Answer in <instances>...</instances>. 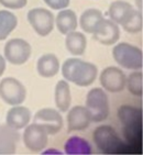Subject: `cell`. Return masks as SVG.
<instances>
[{
  "label": "cell",
  "instance_id": "6da1fadb",
  "mask_svg": "<svg viewBox=\"0 0 143 155\" xmlns=\"http://www.w3.org/2000/svg\"><path fill=\"white\" fill-rule=\"evenodd\" d=\"M61 72L66 81L78 87H88L95 83L98 76V67L94 63L73 56L63 63Z\"/></svg>",
  "mask_w": 143,
  "mask_h": 155
},
{
  "label": "cell",
  "instance_id": "7a4b0ae2",
  "mask_svg": "<svg viewBox=\"0 0 143 155\" xmlns=\"http://www.w3.org/2000/svg\"><path fill=\"white\" fill-rule=\"evenodd\" d=\"M112 57L118 65L129 71H141L143 67L142 50L128 42L116 43L112 48Z\"/></svg>",
  "mask_w": 143,
  "mask_h": 155
},
{
  "label": "cell",
  "instance_id": "3957f363",
  "mask_svg": "<svg viewBox=\"0 0 143 155\" xmlns=\"http://www.w3.org/2000/svg\"><path fill=\"white\" fill-rule=\"evenodd\" d=\"M91 117V122H102L107 119L110 112L109 98L102 88L95 87L87 93L86 106Z\"/></svg>",
  "mask_w": 143,
  "mask_h": 155
},
{
  "label": "cell",
  "instance_id": "277c9868",
  "mask_svg": "<svg viewBox=\"0 0 143 155\" xmlns=\"http://www.w3.org/2000/svg\"><path fill=\"white\" fill-rule=\"evenodd\" d=\"M32 55V46L27 40L15 38L7 41L3 46V57L12 65H23L30 60Z\"/></svg>",
  "mask_w": 143,
  "mask_h": 155
},
{
  "label": "cell",
  "instance_id": "5b68a950",
  "mask_svg": "<svg viewBox=\"0 0 143 155\" xmlns=\"http://www.w3.org/2000/svg\"><path fill=\"white\" fill-rule=\"evenodd\" d=\"M29 24L38 35L45 38L50 35L55 27V17L51 10L46 8H33L27 15Z\"/></svg>",
  "mask_w": 143,
  "mask_h": 155
},
{
  "label": "cell",
  "instance_id": "8992f818",
  "mask_svg": "<svg viewBox=\"0 0 143 155\" xmlns=\"http://www.w3.org/2000/svg\"><path fill=\"white\" fill-rule=\"evenodd\" d=\"M0 98L9 106L22 104L27 99V88L17 78L6 77L0 81Z\"/></svg>",
  "mask_w": 143,
  "mask_h": 155
},
{
  "label": "cell",
  "instance_id": "52a82bcc",
  "mask_svg": "<svg viewBox=\"0 0 143 155\" xmlns=\"http://www.w3.org/2000/svg\"><path fill=\"white\" fill-rule=\"evenodd\" d=\"M96 146L104 153H116L121 146L122 141L118 133L110 125H100L94 131L92 135Z\"/></svg>",
  "mask_w": 143,
  "mask_h": 155
},
{
  "label": "cell",
  "instance_id": "ba28073f",
  "mask_svg": "<svg viewBox=\"0 0 143 155\" xmlns=\"http://www.w3.org/2000/svg\"><path fill=\"white\" fill-rule=\"evenodd\" d=\"M127 76L123 71L117 66H108L99 75V83L105 91L118 94L125 88Z\"/></svg>",
  "mask_w": 143,
  "mask_h": 155
},
{
  "label": "cell",
  "instance_id": "9c48e42d",
  "mask_svg": "<svg viewBox=\"0 0 143 155\" xmlns=\"http://www.w3.org/2000/svg\"><path fill=\"white\" fill-rule=\"evenodd\" d=\"M22 140L29 151L42 152L46 147L48 142V133L42 125L38 123H29L24 128Z\"/></svg>",
  "mask_w": 143,
  "mask_h": 155
},
{
  "label": "cell",
  "instance_id": "30bf717a",
  "mask_svg": "<svg viewBox=\"0 0 143 155\" xmlns=\"http://www.w3.org/2000/svg\"><path fill=\"white\" fill-rule=\"evenodd\" d=\"M33 122L42 125L48 135H55L63 129L64 120L61 111L54 108H42L33 117Z\"/></svg>",
  "mask_w": 143,
  "mask_h": 155
},
{
  "label": "cell",
  "instance_id": "8fae6325",
  "mask_svg": "<svg viewBox=\"0 0 143 155\" xmlns=\"http://www.w3.org/2000/svg\"><path fill=\"white\" fill-rule=\"evenodd\" d=\"M92 38L102 45H115L120 39V28L110 19L102 18L96 25Z\"/></svg>",
  "mask_w": 143,
  "mask_h": 155
},
{
  "label": "cell",
  "instance_id": "7c38bea8",
  "mask_svg": "<svg viewBox=\"0 0 143 155\" xmlns=\"http://www.w3.org/2000/svg\"><path fill=\"white\" fill-rule=\"evenodd\" d=\"M67 132L83 131L91 123V117L88 109L84 106H74L67 110Z\"/></svg>",
  "mask_w": 143,
  "mask_h": 155
},
{
  "label": "cell",
  "instance_id": "4fadbf2b",
  "mask_svg": "<svg viewBox=\"0 0 143 155\" xmlns=\"http://www.w3.org/2000/svg\"><path fill=\"white\" fill-rule=\"evenodd\" d=\"M32 112L28 107L24 106H11L6 116V125L13 130H22L31 121Z\"/></svg>",
  "mask_w": 143,
  "mask_h": 155
},
{
  "label": "cell",
  "instance_id": "5bb4252c",
  "mask_svg": "<svg viewBox=\"0 0 143 155\" xmlns=\"http://www.w3.org/2000/svg\"><path fill=\"white\" fill-rule=\"evenodd\" d=\"M60 60L53 53L43 54L36 62V72L43 78H52L60 73Z\"/></svg>",
  "mask_w": 143,
  "mask_h": 155
},
{
  "label": "cell",
  "instance_id": "9a60e30c",
  "mask_svg": "<svg viewBox=\"0 0 143 155\" xmlns=\"http://www.w3.org/2000/svg\"><path fill=\"white\" fill-rule=\"evenodd\" d=\"M55 27L57 31L63 35H66L67 33L75 31L78 27L77 15L75 13L74 10L67 9V8L60 10L55 17Z\"/></svg>",
  "mask_w": 143,
  "mask_h": 155
},
{
  "label": "cell",
  "instance_id": "2e32d148",
  "mask_svg": "<svg viewBox=\"0 0 143 155\" xmlns=\"http://www.w3.org/2000/svg\"><path fill=\"white\" fill-rule=\"evenodd\" d=\"M20 134L9 127H0V155L15 154Z\"/></svg>",
  "mask_w": 143,
  "mask_h": 155
},
{
  "label": "cell",
  "instance_id": "e0dca14e",
  "mask_svg": "<svg viewBox=\"0 0 143 155\" xmlns=\"http://www.w3.org/2000/svg\"><path fill=\"white\" fill-rule=\"evenodd\" d=\"M65 48L73 56H81L86 52L87 38L84 32L72 31L65 35Z\"/></svg>",
  "mask_w": 143,
  "mask_h": 155
},
{
  "label": "cell",
  "instance_id": "ac0fdd59",
  "mask_svg": "<svg viewBox=\"0 0 143 155\" xmlns=\"http://www.w3.org/2000/svg\"><path fill=\"white\" fill-rule=\"evenodd\" d=\"M54 101L57 110L61 112H67L72 104V94L68 81L65 79L57 81L54 89Z\"/></svg>",
  "mask_w": 143,
  "mask_h": 155
},
{
  "label": "cell",
  "instance_id": "d6986e66",
  "mask_svg": "<svg viewBox=\"0 0 143 155\" xmlns=\"http://www.w3.org/2000/svg\"><path fill=\"white\" fill-rule=\"evenodd\" d=\"M133 9L134 8L131 3L123 0H117V1H113L108 8V15L111 21H113L118 25H121L129 15H131Z\"/></svg>",
  "mask_w": 143,
  "mask_h": 155
},
{
  "label": "cell",
  "instance_id": "ffe728a7",
  "mask_svg": "<svg viewBox=\"0 0 143 155\" xmlns=\"http://www.w3.org/2000/svg\"><path fill=\"white\" fill-rule=\"evenodd\" d=\"M104 18L102 12L96 8H89L83 12L78 19V25L81 27L84 33L92 34L96 25L99 21Z\"/></svg>",
  "mask_w": 143,
  "mask_h": 155
},
{
  "label": "cell",
  "instance_id": "44dd1931",
  "mask_svg": "<svg viewBox=\"0 0 143 155\" xmlns=\"http://www.w3.org/2000/svg\"><path fill=\"white\" fill-rule=\"evenodd\" d=\"M18 27V18L8 9L0 10V41H5Z\"/></svg>",
  "mask_w": 143,
  "mask_h": 155
},
{
  "label": "cell",
  "instance_id": "7402d4cb",
  "mask_svg": "<svg viewBox=\"0 0 143 155\" xmlns=\"http://www.w3.org/2000/svg\"><path fill=\"white\" fill-rule=\"evenodd\" d=\"M66 154H91L92 149L90 143L81 137H71L64 144Z\"/></svg>",
  "mask_w": 143,
  "mask_h": 155
},
{
  "label": "cell",
  "instance_id": "603a6c76",
  "mask_svg": "<svg viewBox=\"0 0 143 155\" xmlns=\"http://www.w3.org/2000/svg\"><path fill=\"white\" fill-rule=\"evenodd\" d=\"M119 120L125 127L132 128L140 124L141 122V110L131 106H122L118 110Z\"/></svg>",
  "mask_w": 143,
  "mask_h": 155
},
{
  "label": "cell",
  "instance_id": "cb8c5ba5",
  "mask_svg": "<svg viewBox=\"0 0 143 155\" xmlns=\"http://www.w3.org/2000/svg\"><path fill=\"white\" fill-rule=\"evenodd\" d=\"M123 30L128 33H139L142 31L143 28V15L142 11L138 9H133L131 15H129L127 20L121 24Z\"/></svg>",
  "mask_w": 143,
  "mask_h": 155
},
{
  "label": "cell",
  "instance_id": "d4e9b609",
  "mask_svg": "<svg viewBox=\"0 0 143 155\" xmlns=\"http://www.w3.org/2000/svg\"><path fill=\"white\" fill-rule=\"evenodd\" d=\"M142 81H143V75L141 71H133V73L129 75L127 77L125 86L128 90L135 97H142Z\"/></svg>",
  "mask_w": 143,
  "mask_h": 155
},
{
  "label": "cell",
  "instance_id": "484cf974",
  "mask_svg": "<svg viewBox=\"0 0 143 155\" xmlns=\"http://www.w3.org/2000/svg\"><path fill=\"white\" fill-rule=\"evenodd\" d=\"M0 5L8 10H19L27 6L28 0H0Z\"/></svg>",
  "mask_w": 143,
  "mask_h": 155
},
{
  "label": "cell",
  "instance_id": "4316f807",
  "mask_svg": "<svg viewBox=\"0 0 143 155\" xmlns=\"http://www.w3.org/2000/svg\"><path fill=\"white\" fill-rule=\"evenodd\" d=\"M45 5L52 10H62L69 6L71 0H43Z\"/></svg>",
  "mask_w": 143,
  "mask_h": 155
},
{
  "label": "cell",
  "instance_id": "83f0119b",
  "mask_svg": "<svg viewBox=\"0 0 143 155\" xmlns=\"http://www.w3.org/2000/svg\"><path fill=\"white\" fill-rule=\"evenodd\" d=\"M6 68H7V61H6V58L3 57V55L0 54V77L5 74Z\"/></svg>",
  "mask_w": 143,
  "mask_h": 155
},
{
  "label": "cell",
  "instance_id": "f1b7e54d",
  "mask_svg": "<svg viewBox=\"0 0 143 155\" xmlns=\"http://www.w3.org/2000/svg\"><path fill=\"white\" fill-rule=\"evenodd\" d=\"M43 154H51V153H56V154H61V151H58V150H54V149H50V150H46L45 152H42Z\"/></svg>",
  "mask_w": 143,
  "mask_h": 155
},
{
  "label": "cell",
  "instance_id": "f546056e",
  "mask_svg": "<svg viewBox=\"0 0 143 155\" xmlns=\"http://www.w3.org/2000/svg\"><path fill=\"white\" fill-rule=\"evenodd\" d=\"M134 2H135V6H137L138 10H140L142 11V6H143V0H134Z\"/></svg>",
  "mask_w": 143,
  "mask_h": 155
}]
</instances>
